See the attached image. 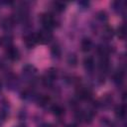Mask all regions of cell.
<instances>
[{"label":"cell","mask_w":127,"mask_h":127,"mask_svg":"<svg viewBox=\"0 0 127 127\" xmlns=\"http://www.w3.org/2000/svg\"><path fill=\"white\" fill-rule=\"evenodd\" d=\"M118 37L120 38V39H125V26L124 25H122V26H120L119 28H118Z\"/></svg>","instance_id":"obj_13"},{"label":"cell","mask_w":127,"mask_h":127,"mask_svg":"<svg viewBox=\"0 0 127 127\" xmlns=\"http://www.w3.org/2000/svg\"><path fill=\"white\" fill-rule=\"evenodd\" d=\"M78 96L80 99H88L91 96V92L87 88H80L78 91Z\"/></svg>","instance_id":"obj_6"},{"label":"cell","mask_w":127,"mask_h":127,"mask_svg":"<svg viewBox=\"0 0 127 127\" xmlns=\"http://www.w3.org/2000/svg\"><path fill=\"white\" fill-rule=\"evenodd\" d=\"M53 6H54V8H55L56 11L62 12V11H64V9L65 8V3L57 1V2H54V3H53Z\"/></svg>","instance_id":"obj_11"},{"label":"cell","mask_w":127,"mask_h":127,"mask_svg":"<svg viewBox=\"0 0 127 127\" xmlns=\"http://www.w3.org/2000/svg\"><path fill=\"white\" fill-rule=\"evenodd\" d=\"M37 38H38V43L45 44V43H48L51 41V39L53 38V35L50 32V30L44 29L43 31H41L40 33L37 34Z\"/></svg>","instance_id":"obj_2"},{"label":"cell","mask_w":127,"mask_h":127,"mask_svg":"<svg viewBox=\"0 0 127 127\" xmlns=\"http://www.w3.org/2000/svg\"><path fill=\"white\" fill-rule=\"evenodd\" d=\"M114 81L117 82V83H121L123 81V72L122 71H118L114 75Z\"/></svg>","instance_id":"obj_12"},{"label":"cell","mask_w":127,"mask_h":127,"mask_svg":"<svg viewBox=\"0 0 127 127\" xmlns=\"http://www.w3.org/2000/svg\"><path fill=\"white\" fill-rule=\"evenodd\" d=\"M56 76H57V74H56L55 71L49 70V71L45 74L43 81H44V83H45L46 85H51V84L54 82V80L56 79Z\"/></svg>","instance_id":"obj_5"},{"label":"cell","mask_w":127,"mask_h":127,"mask_svg":"<svg viewBox=\"0 0 127 127\" xmlns=\"http://www.w3.org/2000/svg\"><path fill=\"white\" fill-rule=\"evenodd\" d=\"M83 64H84V67H85V69H87V70H91V69L94 67V61H93V59L90 58V57L85 58Z\"/></svg>","instance_id":"obj_8"},{"label":"cell","mask_w":127,"mask_h":127,"mask_svg":"<svg viewBox=\"0 0 127 127\" xmlns=\"http://www.w3.org/2000/svg\"><path fill=\"white\" fill-rule=\"evenodd\" d=\"M116 115L119 117V118H123L126 114V109H125V106L124 105H119L117 108H116V111H115Z\"/></svg>","instance_id":"obj_10"},{"label":"cell","mask_w":127,"mask_h":127,"mask_svg":"<svg viewBox=\"0 0 127 127\" xmlns=\"http://www.w3.org/2000/svg\"><path fill=\"white\" fill-rule=\"evenodd\" d=\"M24 42H25V44H26V46H27L28 48H32V47H34V46L38 43L37 34H33V33H31V34L26 35L25 38H24Z\"/></svg>","instance_id":"obj_3"},{"label":"cell","mask_w":127,"mask_h":127,"mask_svg":"<svg viewBox=\"0 0 127 127\" xmlns=\"http://www.w3.org/2000/svg\"><path fill=\"white\" fill-rule=\"evenodd\" d=\"M41 22H42L43 26L45 27V29H48V30H51L57 24L55 16L53 14H51V13H44V14H42L41 15Z\"/></svg>","instance_id":"obj_1"},{"label":"cell","mask_w":127,"mask_h":127,"mask_svg":"<svg viewBox=\"0 0 127 127\" xmlns=\"http://www.w3.org/2000/svg\"><path fill=\"white\" fill-rule=\"evenodd\" d=\"M91 47H92V43H91V41L89 39H83L81 41V50L83 52L89 51L91 49Z\"/></svg>","instance_id":"obj_7"},{"label":"cell","mask_w":127,"mask_h":127,"mask_svg":"<svg viewBox=\"0 0 127 127\" xmlns=\"http://www.w3.org/2000/svg\"><path fill=\"white\" fill-rule=\"evenodd\" d=\"M68 127H75L74 125H70V126H68Z\"/></svg>","instance_id":"obj_15"},{"label":"cell","mask_w":127,"mask_h":127,"mask_svg":"<svg viewBox=\"0 0 127 127\" xmlns=\"http://www.w3.org/2000/svg\"><path fill=\"white\" fill-rule=\"evenodd\" d=\"M42 127H53V126H52V125H48V124H47V125H44V126H42Z\"/></svg>","instance_id":"obj_14"},{"label":"cell","mask_w":127,"mask_h":127,"mask_svg":"<svg viewBox=\"0 0 127 127\" xmlns=\"http://www.w3.org/2000/svg\"><path fill=\"white\" fill-rule=\"evenodd\" d=\"M6 54H7V57H8L10 60H12V61L18 60V59H19V56H20L18 49H16L15 47H11V46L7 48Z\"/></svg>","instance_id":"obj_4"},{"label":"cell","mask_w":127,"mask_h":127,"mask_svg":"<svg viewBox=\"0 0 127 127\" xmlns=\"http://www.w3.org/2000/svg\"><path fill=\"white\" fill-rule=\"evenodd\" d=\"M52 109H53L54 114H55V115H57V116H62V115L64 113V109L63 108V106H62V105H59V104L54 105Z\"/></svg>","instance_id":"obj_9"},{"label":"cell","mask_w":127,"mask_h":127,"mask_svg":"<svg viewBox=\"0 0 127 127\" xmlns=\"http://www.w3.org/2000/svg\"><path fill=\"white\" fill-rule=\"evenodd\" d=\"M17 127H25V126H23V125H21V126H17Z\"/></svg>","instance_id":"obj_16"}]
</instances>
